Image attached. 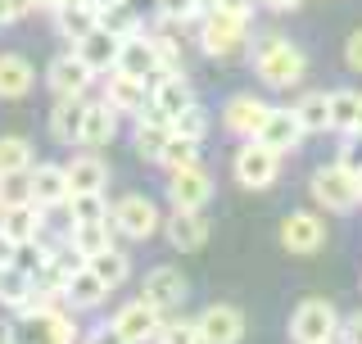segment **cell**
Returning a JSON list of instances; mask_svg holds the SVG:
<instances>
[{
    "label": "cell",
    "instance_id": "6da1fadb",
    "mask_svg": "<svg viewBox=\"0 0 362 344\" xmlns=\"http://www.w3.org/2000/svg\"><path fill=\"white\" fill-rule=\"evenodd\" d=\"M254 73H258V82L272 86V91H290L308 73V55L290 37H276V32H272V37H263L254 45Z\"/></svg>",
    "mask_w": 362,
    "mask_h": 344
},
{
    "label": "cell",
    "instance_id": "7a4b0ae2",
    "mask_svg": "<svg viewBox=\"0 0 362 344\" xmlns=\"http://www.w3.org/2000/svg\"><path fill=\"white\" fill-rule=\"evenodd\" d=\"M9 344H77V322L59 313V304L23 308L9 322Z\"/></svg>",
    "mask_w": 362,
    "mask_h": 344
},
{
    "label": "cell",
    "instance_id": "3957f363",
    "mask_svg": "<svg viewBox=\"0 0 362 344\" xmlns=\"http://www.w3.org/2000/svg\"><path fill=\"white\" fill-rule=\"evenodd\" d=\"M313 200L322 204L326 213H349V209H358L362 204V195H358V172L349 168V164H326V168H317L313 172Z\"/></svg>",
    "mask_w": 362,
    "mask_h": 344
},
{
    "label": "cell",
    "instance_id": "277c9868",
    "mask_svg": "<svg viewBox=\"0 0 362 344\" xmlns=\"http://www.w3.org/2000/svg\"><path fill=\"white\" fill-rule=\"evenodd\" d=\"M245 41H249V23L245 18L222 14V9L199 14V50L209 55V59H226V55L245 50Z\"/></svg>",
    "mask_w": 362,
    "mask_h": 344
},
{
    "label": "cell",
    "instance_id": "5b68a950",
    "mask_svg": "<svg viewBox=\"0 0 362 344\" xmlns=\"http://www.w3.org/2000/svg\"><path fill=\"white\" fill-rule=\"evenodd\" d=\"M290 340L294 344H335L339 340V313L326 299H303L290 313Z\"/></svg>",
    "mask_w": 362,
    "mask_h": 344
},
{
    "label": "cell",
    "instance_id": "8992f818",
    "mask_svg": "<svg viewBox=\"0 0 362 344\" xmlns=\"http://www.w3.org/2000/svg\"><path fill=\"white\" fill-rule=\"evenodd\" d=\"M231 172H235V181H240L245 190H267L272 181L281 177V154L267 150L263 141H245L240 150H235Z\"/></svg>",
    "mask_w": 362,
    "mask_h": 344
},
{
    "label": "cell",
    "instance_id": "52a82bcc",
    "mask_svg": "<svg viewBox=\"0 0 362 344\" xmlns=\"http://www.w3.org/2000/svg\"><path fill=\"white\" fill-rule=\"evenodd\" d=\"M113 231L127 236V240H150L158 227H163V217H158L154 200H145V195H122L118 204H113Z\"/></svg>",
    "mask_w": 362,
    "mask_h": 344
},
{
    "label": "cell",
    "instance_id": "ba28073f",
    "mask_svg": "<svg viewBox=\"0 0 362 344\" xmlns=\"http://www.w3.org/2000/svg\"><path fill=\"white\" fill-rule=\"evenodd\" d=\"M190 105H195V91H190V82L181 73H163V77H154V82H150V105H145L141 113L173 122L177 113H186Z\"/></svg>",
    "mask_w": 362,
    "mask_h": 344
},
{
    "label": "cell",
    "instance_id": "9c48e42d",
    "mask_svg": "<svg viewBox=\"0 0 362 344\" xmlns=\"http://www.w3.org/2000/svg\"><path fill=\"white\" fill-rule=\"evenodd\" d=\"M109 322L122 336V344H150L158 336V326H163V313H158L150 299H132V304H122Z\"/></svg>",
    "mask_w": 362,
    "mask_h": 344
},
{
    "label": "cell",
    "instance_id": "30bf717a",
    "mask_svg": "<svg viewBox=\"0 0 362 344\" xmlns=\"http://www.w3.org/2000/svg\"><path fill=\"white\" fill-rule=\"evenodd\" d=\"M168 200L173 209H204L213 200V177L204 164H186L177 172H168Z\"/></svg>",
    "mask_w": 362,
    "mask_h": 344
},
{
    "label": "cell",
    "instance_id": "8fae6325",
    "mask_svg": "<svg viewBox=\"0 0 362 344\" xmlns=\"http://www.w3.org/2000/svg\"><path fill=\"white\" fill-rule=\"evenodd\" d=\"M118 50H122V37L109 28H90L82 41H73V55L82 59L95 77H109L118 68Z\"/></svg>",
    "mask_w": 362,
    "mask_h": 344
},
{
    "label": "cell",
    "instance_id": "7c38bea8",
    "mask_svg": "<svg viewBox=\"0 0 362 344\" xmlns=\"http://www.w3.org/2000/svg\"><path fill=\"white\" fill-rule=\"evenodd\" d=\"M190 294V281L181 277L177 268H150L145 272V285H141V299H150L158 313H177Z\"/></svg>",
    "mask_w": 362,
    "mask_h": 344
},
{
    "label": "cell",
    "instance_id": "4fadbf2b",
    "mask_svg": "<svg viewBox=\"0 0 362 344\" xmlns=\"http://www.w3.org/2000/svg\"><path fill=\"white\" fill-rule=\"evenodd\" d=\"M195 326H199V340L204 344H240L245 313H240V308H231V304H209L195 317Z\"/></svg>",
    "mask_w": 362,
    "mask_h": 344
},
{
    "label": "cell",
    "instance_id": "5bb4252c",
    "mask_svg": "<svg viewBox=\"0 0 362 344\" xmlns=\"http://www.w3.org/2000/svg\"><path fill=\"white\" fill-rule=\"evenodd\" d=\"M267 113L272 105H263V96H231L222 109V127L231 136H240V141H254L258 127L267 122Z\"/></svg>",
    "mask_w": 362,
    "mask_h": 344
},
{
    "label": "cell",
    "instance_id": "9a60e30c",
    "mask_svg": "<svg viewBox=\"0 0 362 344\" xmlns=\"http://www.w3.org/2000/svg\"><path fill=\"white\" fill-rule=\"evenodd\" d=\"M90 82H95V73H90V68L77 59L73 50L59 55V59L45 68V86L54 91V100H64V96H86Z\"/></svg>",
    "mask_w": 362,
    "mask_h": 344
},
{
    "label": "cell",
    "instance_id": "2e32d148",
    "mask_svg": "<svg viewBox=\"0 0 362 344\" xmlns=\"http://www.w3.org/2000/svg\"><path fill=\"white\" fill-rule=\"evenodd\" d=\"M303 136H308V132H303V122H299V113H294V109H272L254 141H263L267 150H276V154H290V150H299V145H303Z\"/></svg>",
    "mask_w": 362,
    "mask_h": 344
},
{
    "label": "cell",
    "instance_id": "e0dca14e",
    "mask_svg": "<svg viewBox=\"0 0 362 344\" xmlns=\"http://www.w3.org/2000/svg\"><path fill=\"white\" fill-rule=\"evenodd\" d=\"M105 100L118 109V118H122V113H132V118H136V113L150 105V82H145V77L122 73V68H113V73L105 77Z\"/></svg>",
    "mask_w": 362,
    "mask_h": 344
},
{
    "label": "cell",
    "instance_id": "ac0fdd59",
    "mask_svg": "<svg viewBox=\"0 0 362 344\" xmlns=\"http://www.w3.org/2000/svg\"><path fill=\"white\" fill-rule=\"evenodd\" d=\"M163 236L168 245L181 249V254H190V249H204V240H209V217L199 209H173L163 222Z\"/></svg>",
    "mask_w": 362,
    "mask_h": 344
},
{
    "label": "cell",
    "instance_id": "d6986e66",
    "mask_svg": "<svg viewBox=\"0 0 362 344\" xmlns=\"http://www.w3.org/2000/svg\"><path fill=\"white\" fill-rule=\"evenodd\" d=\"M281 245H286L290 254H317V249L326 245V222L317 213H290L286 222H281Z\"/></svg>",
    "mask_w": 362,
    "mask_h": 344
},
{
    "label": "cell",
    "instance_id": "ffe728a7",
    "mask_svg": "<svg viewBox=\"0 0 362 344\" xmlns=\"http://www.w3.org/2000/svg\"><path fill=\"white\" fill-rule=\"evenodd\" d=\"M118 68H122V73H132V77L154 82V77H158L154 37H145V32H127V37H122V50H118Z\"/></svg>",
    "mask_w": 362,
    "mask_h": 344
},
{
    "label": "cell",
    "instance_id": "44dd1931",
    "mask_svg": "<svg viewBox=\"0 0 362 344\" xmlns=\"http://www.w3.org/2000/svg\"><path fill=\"white\" fill-rule=\"evenodd\" d=\"M82 118H86V96H64L50 109V136L59 145H82Z\"/></svg>",
    "mask_w": 362,
    "mask_h": 344
},
{
    "label": "cell",
    "instance_id": "7402d4cb",
    "mask_svg": "<svg viewBox=\"0 0 362 344\" xmlns=\"http://www.w3.org/2000/svg\"><path fill=\"white\" fill-rule=\"evenodd\" d=\"M64 168H68V186H73V195L77 190H105L109 186V164L95 150H86V145H82V154H73Z\"/></svg>",
    "mask_w": 362,
    "mask_h": 344
},
{
    "label": "cell",
    "instance_id": "603a6c76",
    "mask_svg": "<svg viewBox=\"0 0 362 344\" xmlns=\"http://www.w3.org/2000/svg\"><path fill=\"white\" fill-rule=\"evenodd\" d=\"M118 132V109L109 100H86V118H82V145L86 150H100V145L113 141Z\"/></svg>",
    "mask_w": 362,
    "mask_h": 344
},
{
    "label": "cell",
    "instance_id": "cb8c5ba5",
    "mask_svg": "<svg viewBox=\"0 0 362 344\" xmlns=\"http://www.w3.org/2000/svg\"><path fill=\"white\" fill-rule=\"evenodd\" d=\"M32 186H37V204L50 209V204H64L73 186H68V168L64 164H32Z\"/></svg>",
    "mask_w": 362,
    "mask_h": 344
},
{
    "label": "cell",
    "instance_id": "d4e9b609",
    "mask_svg": "<svg viewBox=\"0 0 362 344\" xmlns=\"http://www.w3.org/2000/svg\"><path fill=\"white\" fill-rule=\"evenodd\" d=\"M90 28H100V9L90 0H77V5H59L54 9V32L64 41H82Z\"/></svg>",
    "mask_w": 362,
    "mask_h": 344
},
{
    "label": "cell",
    "instance_id": "484cf974",
    "mask_svg": "<svg viewBox=\"0 0 362 344\" xmlns=\"http://www.w3.org/2000/svg\"><path fill=\"white\" fill-rule=\"evenodd\" d=\"M109 299V285L95 277V272H90V263L86 268H77L73 277H68V290H64V304L68 308H100Z\"/></svg>",
    "mask_w": 362,
    "mask_h": 344
},
{
    "label": "cell",
    "instance_id": "4316f807",
    "mask_svg": "<svg viewBox=\"0 0 362 344\" xmlns=\"http://www.w3.org/2000/svg\"><path fill=\"white\" fill-rule=\"evenodd\" d=\"M37 86V68L23 55H0V100H23Z\"/></svg>",
    "mask_w": 362,
    "mask_h": 344
},
{
    "label": "cell",
    "instance_id": "83f0119b",
    "mask_svg": "<svg viewBox=\"0 0 362 344\" xmlns=\"http://www.w3.org/2000/svg\"><path fill=\"white\" fill-rule=\"evenodd\" d=\"M168 136H173V122H163V118H150V113H136V127H132V145H136V154L141 159H158V150L168 145Z\"/></svg>",
    "mask_w": 362,
    "mask_h": 344
},
{
    "label": "cell",
    "instance_id": "f1b7e54d",
    "mask_svg": "<svg viewBox=\"0 0 362 344\" xmlns=\"http://www.w3.org/2000/svg\"><path fill=\"white\" fill-rule=\"evenodd\" d=\"M0 227L9 231V240H37L41 236V227H45V217L37 204H14V209H0Z\"/></svg>",
    "mask_w": 362,
    "mask_h": 344
},
{
    "label": "cell",
    "instance_id": "f546056e",
    "mask_svg": "<svg viewBox=\"0 0 362 344\" xmlns=\"http://www.w3.org/2000/svg\"><path fill=\"white\" fill-rule=\"evenodd\" d=\"M113 236H118V231H113V217H105V222H77L73 231H68V240H73L86 258H95L100 249H109Z\"/></svg>",
    "mask_w": 362,
    "mask_h": 344
},
{
    "label": "cell",
    "instance_id": "4dcf8cb0",
    "mask_svg": "<svg viewBox=\"0 0 362 344\" xmlns=\"http://www.w3.org/2000/svg\"><path fill=\"white\" fill-rule=\"evenodd\" d=\"M86 263H90V272H95V277L105 281L109 290H118V285H122V281L132 277V263H127V254H122L118 245L100 249V254H95V258H86Z\"/></svg>",
    "mask_w": 362,
    "mask_h": 344
},
{
    "label": "cell",
    "instance_id": "1f68e13d",
    "mask_svg": "<svg viewBox=\"0 0 362 344\" xmlns=\"http://www.w3.org/2000/svg\"><path fill=\"white\" fill-rule=\"evenodd\" d=\"M303 132H331V91H308V96L294 105Z\"/></svg>",
    "mask_w": 362,
    "mask_h": 344
},
{
    "label": "cell",
    "instance_id": "d6a6232c",
    "mask_svg": "<svg viewBox=\"0 0 362 344\" xmlns=\"http://www.w3.org/2000/svg\"><path fill=\"white\" fill-rule=\"evenodd\" d=\"M32 277L28 272H18V268H0V304L9 308V313H18V308H28L32 304Z\"/></svg>",
    "mask_w": 362,
    "mask_h": 344
},
{
    "label": "cell",
    "instance_id": "836d02e7",
    "mask_svg": "<svg viewBox=\"0 0 362 344\" xmlns=\"http://www.w3.org/2000/svg\"><path fill=\"white\" fill-rule=\"evenodd\" d=\"M14 204H37L32 168H23V172H0V209H14Z\"/></svg>",
    "mask_w": 362,
    "mask_h": 344
},
{
    "label": "cell",
    "instance_id": "e575fe53",
    "mask_svg": "<svg viewBox=\"0 0 362 344\" xmlns=\"http://www.w3.org/2000/svg\"><path fill=\"white\" fill-rule=\"evenodd\" d=\"M362 113V91H331V132H354Z\"/></svg>",
    "mask_w": 362,
    "mask_h": 344
},
{
    "label": "cell",
    "instance_id": "d590c367",
    "mask_svg": "<svg viewBox=\"0 0 362 344\" xmlns=\"http://www.w3.org/2000/svg\"><path fill=\"white\" fill-rule=\"evenodd\" d=\"M158 168H168V172H177V168H186V164H199V141H190V136H168V145L158 150L154 159Z\"/></svg>",
    "mask_w": 362,
    "mask_h": 344
},
{
    "label": "cell",
    "instance_id": "8d00e7d4",
    "mask_svg": "<svg viewBox=\"0 0 362 344\" xmlns=\"http://www.w3.org/2000/svg\"><path fill=\"white\" fill-rule=\"evenodd\" d=\"M68 209H73L77 222H105L113 213V204L105 200V190H77V195H68Z\"/></svg>",
    "mask_w": 362,
    "mask_h": 344
},
{
    "label": "cell",
    "instance_id": "74e56055",
    "mask_svg": "<svg viewBox=\"0 0 362 344\" xmlns=\"http://www.w3.org/2000/svg\"><path fill=\"white\" fill-rule=\"evenodd\" d=\"M32 164H37V159H32V141H23V136H0V172H23Z\"/></svg>",
    "mask_w": 362,
    "mask_h": 344
},
{
    "label": "cell",
    "instance_id": "f35d334b",
    "mask_svg": "<svg viewBox=\"0 0 362 344\" xmlns=\"http://www.w3.org/2000/svg\"><path fill=\"white\" fill-rule=\"evenodd\" d=\"M100 28L118 32V37H127V32H141V18H136L132 0H122V5H109V9H100Z\"/></svg>",
    "mask_w": 362,
    "mask_h": 344
},
{
    "label": "cell",
    "instance_id": "ab89813d",
    "mask_svg": "<svg viewBox=\"0 0 362 344\" xmlns=\"http://www.w3.org/2000/svg\"><path fill=\"white\" fill-rule=\"evenodd\" d=\"M45 258H50V249H41V236L37 240H18V245H14V268L28 272V277L45 268Z\"/></svg>",
    "mask_w": 362,
    "mask_h": 344
},
{
    "label": "cell",
    "instance_id": "60d3db41",
    "mask_svg": "<svg viewBox=\"0 0 362 344\" xmlns=\"http://www.w3.org/2000/svg\"><path fill=\"white\" fill-rule=\"evenodd\" d=\"M154 55H158V77L163 73H181V41L168 32H154Z\"/></svg>",
    "mask_w": 362,
    "mask_h": 344
},
{
    "label": "cell",
    "instance_id": "b9f144b4",
    "mask_svg": "<svg viewBox=\"0 0 362 344\" xmlns=\"http://www.w3.org/2000/svg\"><path fill=\"white\" fill-rule=\"evenodd\" d=\"M154 344H204V340H199V326L195 322L177 317V322H163V326H158Z\"/></svg>",
    "mask_w": 362,
    "mask_h": 344
},
{
    "label": "cell",
    "instance_id": "7bdbcfd3",
    "mask_svg": "<svg viewBox=\"0 0 362 344\" xmlns=\"http://www.w3.org/2000/svg\"><path fill=\"white\" fill-rule=\"evenodd\" d=\"M173 132L177 136H190V141H204V132H209V113H204L199 105H190L186 113H177V118H173Z\"/></svg>",
    "mask_w": 362,
    "mask_h": 344
},
{
    "label": "cell",
    "instance_id": "ee69618b",
    "mask_svg": "<svg viewBox=\"0 0 362 344\" xmlns=\"http://www.w3.org/2000/svg\"><path fill=\"white\" fill-rule=\"evenodd\" d=\"M158 5V18L163 23H195L204 9H199V0H154Z\"/></svg>",
    "mask_w": 362,
    "mask_h": 344
},
{
    "label": "cell",
    "instance_id": "f6af8a7d",
    "mask_svg": "<svg viewBox=\"0 0 362 344\" xmlns=\"http://www.w3.org/2000/svg\"><path fill=\"white\" fill-rule=\"evenodd\" d=\"M32 9H37V0H0V23H18Z\"/></svg>",
    "mask_w": 362,
    "mask_h": 344
},
{
    "label": "cell",
    "instance_id": "bcb514c9",
    "mask_svg": "<svg viewBox=\"0 0 362 344\" xmlns=\"http://www.w3.org/2000/svg\"><path fill=\"white\" fill-rule=\"evenodd\" d=\"M344 64L354 68V73H362V28L349 32V41H344Z\"/></svg>",
    "mask_w": 362,
    "mask_h": 344
},
{
    "label": "cell",
    "instance_id": "7dc6e473",
    "mask_svg": "<svg viewBox=\"0 0 362 344\" xmlns=\"http://www.w3.org/2000/svg\"><path fill=\"white\" fill-rule=\"evenodd\" d=\"M349 136H354V141H344V150H339V164H349V168H362V136L358 132H349Z\"/></svg>",
    "mask_w": 362,
    "mask_h": 344
},
{
    "label": "cell",
    "instance_id": "c3c4849f",
    "mask_svg": "<svg viewBox=\"0 0 362 344\" xmlns=\"http://www.w3.org/2000/svg\"><path fill=\"white\" fill-rule=\"evenodd\" d=\"M339 344H362V313H354V317L339 322Z\"/></svg>",
    "mask_w": 362,
    "mask_h": 344
},
{
    "label": "cell",
    "instance_id": "681fc988",
    "mask_svg": "<svg viewBox=\"0 0 362 344\" xmlns=\"http://www.w3.org/2000/svg\"><path fill=\"white\" fill-rule=\"evenodd\" d=\"M254 5H258V0H218V9H222V14H235V18H254Z\"/></svg>",
    "mask_w": 362,
    "mask_h": 344
},
{
    "label": "cell",
    "instance_id": "f907efd6",
    "mask_svg": "<svg viewBox=\"0 0 362 344\" xmlns=\"http://www.w3.org/2000/svg\"><path fill=\"white\" fill-rule=\"evenodd\" d=\"M90 344H122V336L113 331V322H105V326H95V331H90Z\"/></svg>",
    "mask_w": 362,
    "mask_h": 344
},
{
    "label": "cell",
    "instance_id": "816d5d0a",
    "mask_svg": "<svg viewBox=\"0 0 362 344\" xmlns=\"http://www.w3.org/2000/svg\"><path fill=\"white\" fill-rule=\"evenodd\" d=\"M0 268H14V240H9L5 227H0Z\"/></svg>",
    "mask_w": 362,
    "mask_h": 344
},
{
    "label": "cell",
    "instance_id": "f5cc1de1",
    "mask_svg": "<svg viewBox=\"0 0 362 344\" xmlns=\"http://www.w3.org/2000/svg\"><path fill=\"white\" fill-rule=\"evenodd\" d=\"M258 5L276 9V14H290V9H299V0H258Z\"/></svg>",
    "mask_w": 362,
    "mask_h": 344
},
{
    "label": "cell",
    "instance_id": "db71d44e",
    "mask_svg": "<svg viewBox=\"0 0 362 344\" xmlns=\"http://www.w3.org/2000/svg\"><path fill=\"white\" fill-rule=\"evenodd\" d=\"M59 5H77V0H37V9H50V14H54Z\"/></svg>",
    "mask_w": 362,
    "mask_h": 344
},
{
    "label": "cell",
    "instance_id": "11a10c76",
    "mask_svg": "<svg viewBox=\"0 0 362 344\" xmlns=\"http://www.w3.org/2000/svg\"><path fill=\"white\" fill-rule=\"evenodd\" d=\"M95 9H109V5H122V0H90Z\"/></svg>",
    "mask_w": 362,
    "mask_h": 344
},
{
    "label": "cell",
    "instance_id": "9f6ffc18",
    "mask_svg": "<svg viewBox=\"0 0 362 344\" xmlns=\"http://www.w3.org/2000/svg\"><path fill=\"white\" fill-rule=\"evenodd\" d=\"M199 9H204V14H209V9H218V0H199Z\"/></svg>",
    "mask_w": 362,
    "mask_h": 344
},
{
    "label": "cell",
    "instance_id": "6f0895ef",
    "mask_svg": "<svg viewBox=\"0 0 362 344\" xmlns=\"http://www.w3.org/2000/svg\"><path fill=\"white\" fill-rule=\"evenodd\" d=\"M354 132H358V136H362V113H358V127H354Z\"/></svg>",
    "mask_w": 362,
    "mask_h": 344
},
{
    "label": "cell",
    "instance_id": "680465c9",
    "mask_svg": "<svg viewBox=\"0 0 362 344\" xmlns=\"http://www.w3.org/2000/svg\"><path fill=\"white\" fill-rule=\"evenodd\" d=\"M358 195H362V168H358Z\"/></svg>",
    "mask_w": 362,
    "mask_h": 344
},
{
    "label": "cell",
    "instance_id": "91938a15",
    "mask_svg": "<svg viewBox=\"0 0 362 344\" xmlns=\"http://www.w3.org/2000/svg\"><path fill=\"white\" fill-rule=\"evenodd\" d=\"M82 344H90V340H82Z\"/></svg>",
    "mask_w": 362,
    "mask_h": 344
}]
</instances>
